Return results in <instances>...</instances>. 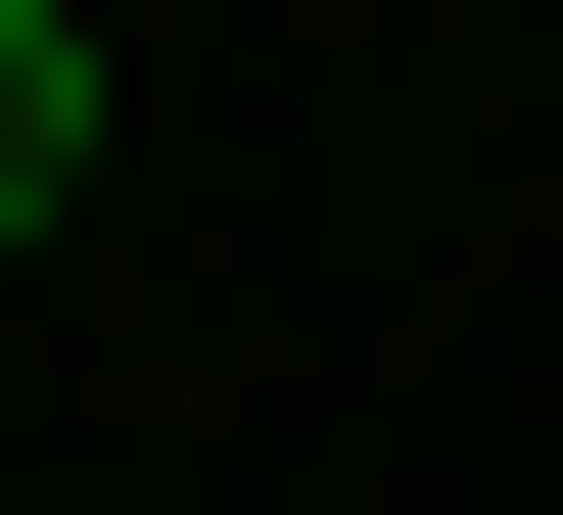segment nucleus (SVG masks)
<instances>
[{"label":"nucleus","mask_w":563,"mask_h":515,"mask_svg":"<svg viewBox=\"0 0 563 515\" xmlns=\"http://www.w3.org/2000/svg\"><path fill=\"white\" fill-rule=\"evenodd\" d=\"M47 188H95V47H47V0H0V235H47Z\"/></svg>","instance_id":"obj_1"}]
</instances>
